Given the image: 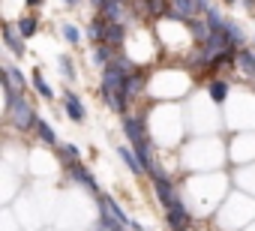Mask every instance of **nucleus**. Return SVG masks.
<instances>
[{
    "mask_svg": "<svg viewBox=\"0 0 255 231\" xmlns=\"http://www.w3.org/2000/svg\"><path fill=\"white\" fill-rule=\"evenodd\" d=\"M126 78H129V75L108 63L105 78H102V96H105V102H108L114 111H123V108H126Z\"/></svg>",
    "mask_w": 255,
    "mask_h": 231,
    "instance_id": "f257e3e1",
    "label": "nucleus"
},
{
    "mask_svg": "<svg viewBox=\"0 0 255 231\" xmlns=\"http://www.w3.org/2000/svg\"><path fill=\"white\" fill-rule=\"evenodd\" d=\"M9 120L15 123V129H30V126H36V123H39V120H36L33 105H30L24 96H18V99H15V105L9 108Z\"/></svg>",
    "mask_w": 255,
    "mask_h": 231,
    "instance_id": "f03ea898",
    "label": "nucleus"
},
{
    "mask_svg": "<svg viewBox=\"0 0 255 231\" xmlns=\"http://www.w3.org/2000/svg\"><path fill=\"white\" fill-rule=\"evenodd\" d=\"M198 12V0H168V18L174 21H189Z\"/></svg>",
    "mask_w": 255,
    "mask_h": 231,
    "instance_id": "7ed1b4c3",
    "label": "nucleus"
},
{
    "mask_svg": "<svg viewBox=\"0 0 255 231\" xmlns=\"http://www.w3.org/2000/svg\"><path fill=\"white\" fill-rule=\"evenodd\" d=\"M153 189H156V198H159V204L162 207H171L177 198H174V189H171V183L159 174V171H153Z\"/></svg>",
    "mask_w": 255,
    "mask_h": 231,
    "instance_id": "20e7f679",
    "label": "nucleus"
},
{
    "mask_svg": "<svg viewBox=\"0 0 255 231\" xmlns=\"http://www.w3.org/2000/svg\"><path fill=\"white\" fill-rule=\"evenodd\" d=\"M165 213H168V225H171L174 231H186V225H189V213H186V207H183L180 201H174L171 207H165Z\"/></svg>",
    "mask_w": 255,
    "mask_h": 231,
    "instance_id": "39448f33",
    "label": "nucleus"
},
{
    "mask_svg": "<svg viewBox=\"0 0 255 231\" xmlns=\"http://www.w3.org/2000/svg\"><path fill=\"white\" fill-rule=\"evenodd\" d=\"M3 36H6V48L12 51V54H18V57H24V36L18 33V27H12V24H6L3 27Z\"/></svg>",
    "mask_w": 255,
    "mask_h": 231,
    "instance_id": "423d86ee",
    "label": "nucleus"
},
{
    "mask_svg": "<svg viewBox=\"0 0 255 231\" xmlns=\"http://www.w3.org/2000/svg\"><path fill=\"white\" fill-rule=\"evenodd\" d=\"M69 174H72V177H75V180H78V183H81V186L87 189V192H93V195H99V186L93 183V177H90V174H87V171H84V168H81L78 162H72V168H69Z\"/></svg>",
    "mask_w": 255,
    "mask_h": 231,
    "instance_id": "0eeeda50",
    "label": "nucleus"
},
{
    "mask_svg": "<svg viewBox=\"0 0 255 231\" xmlns=\"http://www.w3.org/2000/svg\"><path fill=\"white\" fill-rule=\"evenodd\" d=\"M66 114H69V117H72L75 123H81V120H84V108H81V99H78L72 90L66 93Z\"/></svg>",
    "mask_w": 255,
    "mask_h": 231,
    "instance_id": "6e6552de",
    "label": "nucleus"
},
{
    "mask_svg": "<svg viewBox=\"0 0 255 231\" xmlns=\"http://www.w3.org/2000/svg\"><path fill=\"white\" fill-rule=\"evenodd\" d=\"M120 159L129 165V171H132V174H141V171H144V165H141L138 153H135V150H129V147H120Z\"/></svg>",
    "mask_w": 255,
    "mask_h": 231,
    "instance_id": "1a4fd4ad",
    "label": "nucleus"
},
{
    "mask_svg": "<svg viewBox=\"0 0 255 231\" xmlns=\"http://www.w3.org/2000/svg\"><path fill=\"white\" fill-rule=\"evenodd\" d=\"M123 42V27L117 21H108L105 24V45H120Z\"/></svg>",
    "mask_w": 255,
    "mask_h": 231,
    "instance_id": "9d476101",
    "label": "nucleus"
},
{
    "mask_svg": "<svg viewBox=\"0 0 255 231\" xmlns=\"http://www.w3.org/2000/svg\"><path fill=\"white\" fill-rule=\"evenodd\" d=\"M102 15L108 21H120L123 18V6H120V0H105L102 3Z\"/></svg>",
    "mask_w": 255,
    "mask_h": 231,
    "instance_id": "9b49d317",
    "label": "nucleus"
},
{
    "mask_svg": "<svg viewBox=\"0 0 255 231\" xmlns=\"http://www.w3.org/2000/svg\"><path fill=\"white\" fill-rule=\"evenodd\" d=\"M99 201H102V204L111 210V216H114V219H120L123 225H132V222H129V216H126V213L117 207V201H114V198H108V195H102V192H99Z\"/></svg>",
    "mask_w": 255,
    "mask_h": 231,
    "instance_id": "f8f14e48",
    "label": "nucleus"
},
{
    "mask_svg": "<svg viewBox=\"0 0 255 231\" xmlns=\"http://www.w3.org/2000/svg\"><path fill=\"white\" fill-rule=\"evenodd\" d=\"M144 90V75L141 72H132L129 78H126V96H138Z\"/></svg>",
    "mask_w": 255,
    "mask_h": 231,
    "instance_id": "ddd939ff",
    "label": "nucleus"
},
{
    "mask_svg": "<svg viewBox=\"0 0 255 231\" xmlns=\"http://www.w3.org/2000/svg\"><path fill=\"white\" fill-rule=\"evenodd\" d=\"M237 63H240V69H243L246 75L255 78V54H252V51H240V54H237Z\"/></svg>",
    "mask_w": 255,
    "mask_h": 231,
    "instance_id": "4468645a",
    "label": "nucleus"
},
{
    "mask_svg": "<svg viewBox=\"0 0 255 231\" xmlns=\"http://www.w3.org/2000/svg\"><path fill=\"white\" fill-rule=\"evenodd\" d=\"M207 93H210V99H213V102H222V99L228 96V84H225V81H210Z\"/></svg>",
    "mask_w": 255,
    "mask_h": 231,
    "instance_id": "2eb2a0df",
    "label": "nucleus"
},
{
    "mask_svg": "<svg viewBox=\"0 0 255 231\" xmlns=\"http://www.w3.org/2000/svg\"><path fill=\"white\" fill-rule=\"evenodd\" d=\"M33 87H36V93H39V96H45V99H51V96H54V90L45 84V78H42V72H39V69L33 72Z\"/></svg>",
    "mask_w": 255,
    "mask_h": 231,
    "instance_id": "dca6fc26",
    "label": "nucleus"
},
{
    "mask_svg": "<svg viewBox=\"0 0 255 231\" xmlns=\"http://www.w3.org/2000/svg\"><path fill=\"white\" fill-rule=\"evenodd\" d=\"M18 33H21L24 39L33 36V33H36V18H33V15H24V18L18 21Z\"/></svg>",
    "mask_w": 255,
    "mask_h": 231,
    "instance_id": "f3484780",
    "label": "nucleus"
},
{
    "mask_svg": "<svg viewBox=\"0 0 255 231\" xmlns=\"http://www.w3.org/2000/svg\"><path fill=\"white\" fill-rule=\"evenodd\" d=\"M36 132H39V138H42L45 144H57V135H54V129H51L48 123H36Z\"/></svg>",
    "mask_w": 255,
    "mask_h": 231,
    "instance_id": "a211bd4d",
    "label": "nucleus"
},
{
    "mask_svg": "<svg viewBox=\"0 0 255 231\" xmlns=\"http://www.w3.org/2000/svg\"><path fill=\"white\" fill-rule=\"evenodd\" d=\"M87 36H90L93 42H105V24H99V21H93V24L87 27Z\"/></svg>",
    "mask_w": 255,
    "mask_h": 231,
    "instance_id": "6ab92c4d",
    "label": "nucleus"
},
{
    "mask_svg": "<svg viewBox=\"0 0 255 231\" xmlns=\"http://www.w3.org/2000/svg\"><path fill=\"white\" fill-rule=\"evenodd\" d=\"M189 30H192V33H195V39H198V42H201V45H204V42H207V39H210V30H207V27H204V24H198V21H189Z\"/></svg>",
    "mask_w": 255,
    "mask_h": 231,
    "instance_id": "aec40b11",
    "label": "nucleus"
},
{
    "mask_svg": "<svg viewBox=\"0 0 255 231\" xmlns=\"http://www.w3.org/2000/svg\"><path fill=\"white\" fill-rule=\"evenodd\" d=\"M207 27H210V30H216V27H228V24L222 21V15H219L216 9H207Z\"/></svg>",
    "mask_w": 255,
    "mask_h": 231,
    "instance_id": "412c9836",
    "label": "nucleus"
},
{
    "mask_svg": "<svg viewBox=\"0 0 255 231\" xmlns=\"http://www.w3.org/2000/svg\"><path fill=\"white\" fill-rule=\"evenodd\" d=\"M105 57H108V48H105V42H99L93 48V63H105Z\"/></svg>",
    "mask_w": 255,
    "mask_h": 231,
    "instance_id": "4be33fe9",
    "label": "nucleus"
},
{
    "mask_svg": "<svg viewBox=\"0 0 255 231\" xmlns=\"http://www.w3.org/2000/svg\"><path fill=\"white\" fill-rule=\"evenodd\" d=\"M63 39H66V42H78V30H75L72 24H63Z\"/></svg>",
    "mask_w": 255,
    "mask_h": 231,
    "instance_id": "5701e85b",
    "label": "nucleus"
},
{
    "mask_svg": "<svg viewBox=\"0 0 255 231\" xmlns=\"http://www.w3.org/2000/svg\"><path fill=\"white\" fill-rule=\"evenodd\" d=\"M111 66H117V69H120V72H126V75H129V69H132V66H129V60H126V57H117V60H114Z\"/></svg>",
    "mask_w": 255,
    "mask_h": 231,
    "instance_id": "b1692460",
    "label": "nucleus"
},
{
    "mask_svg": "<svg viewBox=\"0 0 255 231\" xmlns=\"http://www.w3.org/2000/svg\"><path fill=\"white\" fill-rule=\"evenodd\" d=\"M63 153H66V159H72V162L78 159V147H75V144H66V147H63Z\"/></svg>",
    "mask_w": 255,
    "mask_h": 231,
    "instance_id": "393cba45",
    "label": "nucleus"
},
{
    "mask_svg": "<svg viewBox=\"0 0 255 231\" xmlns=\"http://www.w3.org/2000/svg\"><path fill=\"white\" fill-rule=\"evenodd\" d=\"M60 69H63V75H66V78H69V75H75V69L69 66V60H66V57H60Z\"/></svg>",
    "mask_w": 255,
    "mask_h": 231,
    "instance_id": "a878e982",
    "label": "nucleus"
},
{
    "mask_svg": "<svg viewBox=\"0 0 255 231\" xmlns=\"http://www.w3.org/2000/svg\"><path fill=\"white\" fill-rule=\"evenodd\" d=\"M27 6H42V0H24Z\"/></svg>",
    "mask_w": 255,
    "mask_h": 231,
    "instance_id": "bb28decb",
    "label": "nucleus"
},
{
    "mask_svg": "<svg viewBox=\"0 0 255 231\" xmlns=\"http://www.w3.org/2000/svg\"><path fill=\"white\" fill-rule=\"evenodd\" d=\"M90 3H93V6H99V9H102V3H105V0H90Z\"/></svg>",
    "mask_w": 255,
    "mask_h": 231,
    "instance_id": "cd10ccee",
    "label": "nucleus"
},
{
    "mask_svg": "<svg viewBox=\"0 0 255 231\" xmlns=\"http://www.w3.org/2000/svg\"><path fill=\"white\" fill-rule=\"evenodd\" d=\"M63 3H78V0H63Z\"/></svg>",
    "mask_w": 255,
    "mask_h": 231,
    "instance_id": "c85d7f7f",
    "label": "nucleus"
},
{
    "mask_svg": "<svg viewBox=\"0 0 255 231\" xmlns=\"http://www.w3.org/2000/svg\"><path fill=\"white\" fill-rule=\"evenodd\" d=\"M225 3H237V0H225Z\"/></svg>",
    "mask_w": 255,
    "mask_h": 231,
    "instance_id": "c756f323",
    "label": "nucleus"
}]
</instances>
